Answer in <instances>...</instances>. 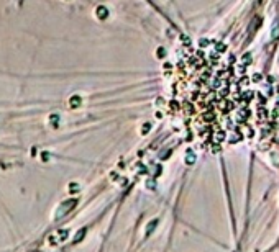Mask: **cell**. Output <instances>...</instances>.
I'll return each mask as SVG.
<instances>
[]
</instances>
